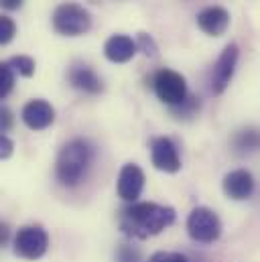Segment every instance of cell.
I'll use <instances>...</instances> for the list:
<instances>
[{"mask_svg": "<svg viewBox=\"0 0 260 262\" xmlns=\"http://www.w3.org/2000/svg\"><path fill=\"white\" fill-rule=\"evenodd\" d=\"M177 213L169 205H159L150 201L130 203L120 211V230L138 240H146L150 236L161 234L169 226H173Z\"/></svg>", "mask_w": 260, "mask_h": 262, "instance_id": "cell-1", "label": "cell"}, {"mask_svg": "<svg viewBox=\"0 0 260 262\" xmlns=\"http://www.w3.org/2000/svg\"><path fill=\"white\" fill-rule=\"evenodd\" d=\"M92 157H94V148L85 138H71L69 142H65L55 163L57 181L65 187L77 185L85 177L92 165Z\"/></svg>", "mask_w": 260, "mask_h": 262, "instance_id": "cell-2", "label": "cell"}, {"mask_svg": "<svg viewBox=\"0 0 260 262\" xmlns=\"http://www.w3.org/2000/svg\"><path fill=\"white\" fill-rule=\"evenodd\" d=\"M53 29L63 37H79L92 29L90 12L75 2H63L53 10Z\"/></svg>", "mask_w": 260, "mask_h": 262, "instance_id": "cell-3", "label": "cell"}, {"mask_svg": "<svg viewBox=\"0 0 260 262\" xmlns=\"http://www.w3.org/2000/svg\"><path fill=\"white\" fill-rule=\"evenodd\" d=\"M153 88H155L157 98H159L163 104H167L169 108L181 106V104L189 98L185 77H183L179 71H173V69H167V67H165V69H159V71L155 73Z\"/></svg>", "mask_w": 260, "mask_h": 262, "instance_id": "cell-4", "label": "cell"}, {"mask_svg": "<svg viewBox=\"0 0 260 262\" xmlns=\"http://www.w3.org/2000/svg\"><path fill=\"white\" fill-rule=\"evenodd\" d=\"M14 254L25 260H39L49 248V236L41 226H23L12 238Z\"/></svg>", "mask_w": 260, "mask_h": 262, "instance_id": "cell-5", "label": "cell"}, {"mask_svg": "<svg viewBox=\"0 0 260 262\" xmlns=\"http://www.w3.org/2000/svg\"><path fill=\"white\" fill-rule=\"evenodd\" d=\"M187 232L195 242L201 244H213L222 236V222L218 213L209 207H193L187 217Z\"/></svg>", "mask_w": 260, "mask_h": 262, "instance_id": "cell-6", "label": "cell"}, {"mask_svg": "<svg viewBox=\"0 0 260 262\" xmlns=\"http://www.w3.org/2000/svg\"><path fill=\"white\" fill-rule=\"evenodd\" d=\"M238 45L230 43L224 47V51L220 53L215 66H213V73H211V92L213 94H224L234 77L236 71V63H238Z\"/></svg>", "mask_w": 260, "mask_h": 262, "instance_id": "cell-7", "label": "cell"}, {"mask_svg": "<svg viewBox=\"0 0 260 262\" xmlns=\"http://www.w3.org/2000/svg\"><path fill=\"white\" fill-rule=\"evenodd\" d=\"M150 161L155 169L165 171V173H177L181 169V159L177 152V146L171 138L159 136L150 144Z\"/></svg>", "mask_w": 260, "mask_h": 262, "instance_id": "cell-8", "label": "cell"}, {"mask_svg": "<svg viewBox=\"0 0 260 262\" xmlns=\"http://www.w3.org/2000/svg\"><path fill=\"white\" fill-rule=\"evenodd\" d=\"M142 187H144V173H142V169L138 165H134V163H126L120 169V175H118V185H116L118 197L122 201L134 203L140 197V193H142Z\"/></svg>", "mask_w": 260, "mask_h": 262, "instance_id": "cell-9", "label": "cell"}, {"mask_svg": "<svg viewBox=\"0 0 260 262\" xmlns=\"http://www.w3.org/2000/svg\"><path fill=\"white\" fill-rule=\"evenodd\" d=\"M20 118L31 130H45L55 122V108L49 102L37 98L25 104Z\"/></svg>", "mask_w": 260, "mask_h": 262, "instance_id": "cell-10", "label": "cell"}, {"mask_svg": "<svg viewBox=\"0 0 260 262\" xmlns=\"http://www.w3.org/2000/svg\"><path fill=\"white\" fill-rule=\"evenodd\" d=\"M67 81L71 88L83 92V94H100L104 90V83L100 79V75L85 63H73L67 71Z\"/></svg>", "mask_w": 260, "mask_h": 262, "instance_id": "cell-11", "label": "cell"}, {"mask_svg": "<svg viewBox=\"0 0 260 262\" xmlns=\"http://www.w3.org/2000/svg\"><path fill=\"white\" fill-rule=\"evenodd\" d=\"M197 27L209 37H222L230 27V12L224 6H207L197 14Z\"/></svg>", "mask_w": 260, "mask_h": 262, "instance_id": "cell-12", "label": "cell"}, {"mask_svg": "<svg viewBox=\"0 0 260 262\" xmlns=\"http://www.w3.org/2000/svg\"><path fill=\"white\" fill-rule=\"evenodd\" d=\"M224 193L234 199V201H242V199H248L254 191V177L250 171L246 169H236V171H230L226 177H224Z\"/></svg>", "mask_w": 260, "mask_h": 262, "instance_id": "cell-13", "label": "cell"}, {"mask_svg": "<svg viewBox=\"0 0 260 262\" xmlns=\"http://www.w3.org/2000/svg\"><path fill=\"white\" fill-rule=\"evenodd\" d=\"M136 41H132L128 35H112L104 43V55L112 63H126L136 55Z\"/></svg>", "mask_w": 260, "mask_h": 262, "instance_id": "cell-14", "label": "cell"}, {"mask_svg": "<svg viewBox=\"0 0 260 262\" xmlns=\"http://www.w3.org/2000/svg\"><path fill=\"white\" fill-rule=\"evenodd\" d=\"M232 144L236 150H242V152L256 150V148H260V130H256V128L238 130L232 138Z\"/></svg>", "mask_w": 260, "mask_h": 262, "instance_id": "cell-15", "label": "cell"}, {"mask_svg": "<svg viewBox=\"0 0 260 262\" xmlns=\"http://www.w3.org/2000/svg\"><path fill=\"white\" fill-rule=\"evenodd\" d=\"M6 63L12 67L14 73H18V75H23V77H33V75H35V67L37 66H35V59L29 57V55H14V57H10Z\"/></svg>", "mask_w": 260, "mask_h": 262, "instance_id": "cell-16", "label": "cell"}, {"mask_svg": "<svg viewBox=\"0 0 260 262\" xmlns=\"http://www.w3.org/2000/svg\"><path fill=\"white\" fill-rule=\"evenodd\" d=\"M14 88V71L6 61L0 66V98H6Z\"/></svg>", "mask_w": 260, "mask_h": 262, "instance_id": "cell-17", "label": "cell"}, {"mask_svg": "<svg viewBox=\"0 0 260 262\" xmlns=\"http://www.w3.org/2000/svg\"><path fill=\"white\" fill-rule=\"evenodd\" d=\"M136 47H138V51H142L144 57H157L159 47H157L155 39H153L148 33H138V37H136Z\"/></svg>", "mask_w": 260, "mask_h": 262, "instance_id": "cell-18", "label": "cell"}, {"mask_svg": "<svg viewBox=\"0 0 260 262\" xmlns=\"http://www.w3.org/2000/svg\"><path fill=\"white\" fill-rule=\"evenodd\" d=\"M197 110H199V102H197V98H193V96H189L181 106L171 108V112L177 114V118H191V116L197 114Z\"/></svg>", "mask_w": 260, "mask_h": 262, "instance_id": "cell-19", "label": "cell"}, {"mask_svg": "<svg viewBox=\"0 0 260 262\" xmlns=\"http://www.w3.org/2000/svg\"><path fill=\"white\" fill-rule=\"evenodd\" d=\"M16 35V25L10 16H0V45H8Z\"/></svg>", "mask_w": 260, "mask_h": 262, "instance_id": "cell-20", "label": "cell"}, {"mask_svg": "<svg viewBox=\"0 0 260 262\" xmlns=\"http://www.w3.org/2000/svg\"><path fill=\"white\" fill-rule=\"evenodd\" d=\"M116 262H142V260H140V252L134 246L122 244L116 250Z\"/></svg>", "mask_w": 260, "mask_h": 262, "instance_id": "cell-21", "label": "cell"}, {"mask_svg": "<svg viewBox=\"0 0 260 262\" xmlns=\"http://www.w3.org/2000/svg\"><path fill=\"white\" fill-rule=\"evenodd\" d=\"M148 262H189L181 252H155Z\"/></svg>", "mask_w": 260, "mask_h": 262, "instance_id": "cell-22", "label": "cell"}, {"mask_svg": "<svg viewBox=\"0 0 260 262\" xmlns=\"http://www.w3.org/2000/svg\"><path fill=\"white\" fill-rule=\"evenodd\" d=\"M12 150H14V142H12L6 134H2V136H0V157H2V159H8V157L12 155Z\"/></svg>", "mask_w": 260, "mask_h": 262, "instance_id": "cell-23", "label": "cell"}, {"mask_svg": "<svg viewBox=\"0 0 260 262\" xmlns=\"http://www.w3.org/2000/svg\"><path fill=\"white\" fill-rule=\"evenodd\" d=\"M10 126H12V112L6 106H2V110H0V128H2V132H8Z\"/></svg>", "mask_w": 260, "mask_h": 262, "instance_id": "cell-24", "label": "cell"}, {"mask_svg": "<svg viewBox=\"0 0 260 262\" xmlns=\"http://www.w3.org/2000/svg\"><path fill=\"white\" fill-rule=\"evenodd\" d=\"M0 2H2V6H4L6 10H18L25 0H0Z\"/></svg>", "mask_w": 260, "mask_h": 262, "instance_id": "cell-25", "label": "cell"}]
</instances>
